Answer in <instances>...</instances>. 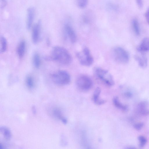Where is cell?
I'll return each instance as SVG.
<instances>
[{"label": "cell", "mask_w": 149, "mask_h": 149, "mask_svg": "<svg viewBox=\"0 0 149 149\" xmlns=\"http://www.w3.org/2000/svg\"><path fill=\"white\" fill-rule=\"evenodd\" d=\"M51 113L54 117L60 120L63 123L66 124L67 123V119L63 116L61 111L58 108H53L52 110Z\"/></svg>", "instance_id": "4fadbf2b"}, {"label": "cell", "mask_w": 149, "mask_h": 149, "mask_svg": "<svg viewBox=\"0 0 149 149\" xmlns=\"http://www.w3.org/2000/svg\"><path fill=\"white\" fill-rule=\"evenodd\" d=\"M26 83L28 88L32 89L34 87V81L31 75L27 76L26 79Z\"/></svg>", "instance_id": "44dd1931"}, {"label": "cell", "mask_w": 149, "mask_h": 149, "mask_svg": "<svg viewBox=\"0 0 149 149\" xmlns=\"http://www.w3.org/2000/svg\"><path fill=\"white\" fill-rule=\"evenodd\" d=\"M33 63L35 67L36 68H38L40 65L41 61L40 56L37 53H36L33 55Z\"/></svg>", "instance_id": "7402d4cb"}, {"label": "cell", "mask_w": 149, "mask_h": 149, "mask_svg": "<svg viewBox=\"0 0 149 149\" xmlns=\"http://www.w3.org/2000/svg\"><path fill=\"white\" fill-rule=\"evenodd\" d=\"M148 103L146 101H142L138 104L137 111L140 114L146 115L149 114V110L147 109Z\"/></svg>", "instance_id": "5bb4252c"}, {"label": "cell", "mask_w": 149, "mask_h": 149, "mask_svg": "<svg viewBox=\"0 0 149 149\" xmlns=\"http://www.w3.org/2000/svg\"><path fill=\"white\" fill-rule=\"evenodd\" d=\"M2 3V7H3L6 5V0H1Z\"/></svg>", "instance_id": "f1b7e54d"}, {"label": "cell", "mask_w": 149, "mask_h": 149, "mask_svg": "<svg viewBox=\"0 0 149 149\" xmlns=\"http://www.w3.org/2000/svg\"><path fill=\"white\" fill-rule=\"evenodd\" d=\"M101 92V89L98 87L95 89L94 92L93 100L94 102L96 104L101 105L104 104L106 102L105 100L100 98V95Z\"/></svg>", "instance_id": "7c38bea8"}, {"label": "cell", "mask_w": 149, "mask_h": 149, "mask_svg": "<svg viewBox=\"0 0 149 149\" xmlns=\"http://www.w3.org/2000/svg\"><path fill=\"white\" fill-rule=\"evenodd\" d=\"M93 72L96 77L107 85L111 86L114 84L113 76L108 70L96 67L94 68Z\"/></svg>", "instance_id": "7a4b0ae2"}, {"label": "cell", "mask_w": 149, "mask_h": 149, "mask_svg": "<svg viewBox=\"0 0 149 149\" xmlns=\"http://www.w3.org/2000/svg\"><path fill=\"white\" fill-rule=\"evenodd\" d=\"M138 140L139 143V146L141 148L143 147L147 142V139L143 136H139L138 137Z\"/></svg>", "instance_id": "cb8c5ba5"}, {"label": "cell", "mask_w": 149, "mask_h": 149, "mask_svg": "<svg viewBox=\"0 0 149 149\" xmlns=\"http://www.w3.org/2000/svg\"><path fill=\"white\" fill-rule=\"evenodd\" d=\"M52 81L55 84L60 85H65L70 83L71 77L69 73L64 70H58L51 75Z\"/></svg>", "instance_id": "3957f363"}, {"label": "cell", "mask_w": 149, "mask_h": 149, "mask_svg": "<svg viewBox=\"0 0 149 149\" xmlns=\"http://www.w3.org/2000/svg\"><path fill=\"white\" fill-rule=\"evenodd\" d=\"M139 52L144 53L149 51V38L145 37L142 40L137 48Z\"/></svg>", "instance_id": "8fae6325"}, {"label": "cell", "mask_w": 149, "mask_h": 149, "mask_svg": "<svg viewBox=\"0 0 149 149\" xmlns=\"http://www.w3.org/2000/svg\"><path fill=\"white\" fill-rule=\"evenodd\" d=\"M0 52L2 53L6 52L7 48V42L6 38L3 36L0 38Z\"/></svg>", "instance_id": "ffe728a7"}, {"label": "cell", "mask_w": 149, "mask_h": 149, "mask_svg": "<svg viewBox=\"0 0 149 149\" xmlns=\"http://www.w3.org/2000/svg\"><path fill=\"white\" fill-rule=\"evenodd\" d=\"M138 6L140 8H141L143 6L142 0H136Z\"/></svg>", "instance_id": "484cf974"}, {"label": "cell", "mask_w": 149, "mask_h": 149, "mask_svg": "<svg viewBox=\"0 0 149 149\" xmlns=\"http://www.w3.org/2000/svg\"><path fill=\"white\" fill-rule=\"evenodd\" d=\"M41 25V21L40 20L34 25L33 28L32 39L33 43L35 44L38 42L39 39Z\"/></svg>", "instance_id": "ba28073f"}, {"label": "cell", "mask_w": 149, "mask_h": 149, "mask_svg": "<svg viewBox=\"0 0 149 149\" xmlns=\"http://www.w3.org/2000/svg\"><path fill=\"white\" fill-rule=\"evenodd\" d=\"M132 24L133 31L135 34L137 36H139L140 30L138 20L136 19H133L132 21Z\"/></svg>", "instance_id": "d6986e66"}, {"label": "cell", "mask_w": 149, "mask_h": 149, "mask_svg": "<svg viewBox=\"0 0 149 149\" xmlns=\"http://www.w3.org/2000/svg\"><path fill=\"white\" fill-rule=\"evenodd\" d=\"M113 54L115 61L121 64L127 63L130 60L128 52L124 48L119 47H115L113 50Z\"/></svg>", "instance_id": "5b68a950"}, {"label": "cell", "mask_w": 149, "mask_h": 149, "mask_svg": "<svg viewBox=\"0 0 149 149\" xmlns=\"http://www.w3.org/2000/svg\"><path fill=\"white\" fill-rule=\"evenodd\" d=\"M140 53L141 55H135L134 58L139 66L142 68H144L147 67L148 64L147 58L144 53Z\"/></svg>", "instance_id": "30bf717a"}, {"label": "cell", "mask_w": 149, "mask_h": 149, "mask_svg": "<svg viewBox=\"0 0 149 149\" xmlns=\"http://www.w3.org/2000/svg\"><path fill=\"white\" fill-rule=\"evenodd\" d=\"M93 14L91 11H87L83 14L81 20L84 23H90L94 19V15Z\"/></svg>", "instance_id": "2e32d148"}, {"label": "cell", "mask_w": 149, "mask_h": 149, "mask_svg": "<svg viewBox=\"0 0 149 149\" xmlns=\"http://www.w3.org/2000/svg\"><path fill=\"white\" fill-rule=\"evenodd\" d=\"M64 29L65 34L69 38L70 42L74 43L77 40V36L75 31L71 25L68 23L64 25Z\"/></svg>", "instance_id": "52a82bcc"}, {"label": "cell", "mask_w": 149, "mask_h": 149, "mask_svg": "<svg viewBox=\"0 0 149 149\" xmlns=\"http://www.w3.org/2000/svg\"><path fill=\"white\" fill-rule=\"evenodd\" d=\"M76 2L77 5L79 8L83 9L87 6L88 0H76Z\"/></svg>", "instance_id": "603a6c76"}, {"label": "cell", "mask_w": 149, "mask_h": 149, "mask_svg": "<svg viewBox=\"0 0 149 149\" xmlns=\"http://www.w3.org/2000/svg\"><path fill=\"white\" fill-rule=\"evenodd\" d=\"M76 55L80 63L84 66H89L93 63V57L87 47H84L81 51L77 53Z\"/></svg>", "instance_id": "277c9868"}, {"label": "cell", "mask_w": 149, "mask_h": 149, "mask_svg": "<svg viewBox=\"0 0 149 149\" xmlns=\"http://www.w3.org/2000/svg\"><path fill=\"white\" fill-rule=\"evenodd\" d=\"M145 17L147 23L149 24V8L145 13Z\"/></svg>", "instance_id": "4316f807"}, {"label": "cell", "mask_w": 149, "mask_h": 149, "mask_svg": "<svg viewBox=\"0 0 149 149\" xmlns=\"http://www.w3.org/2000/svg\"><path fill=\"white\" fill-rule=\"evenodd\" d=\"M0 132L2 133L5 139L7 141L9 140L11 137V132L8 128L5 127H1L0 128Z\"/></svg>", "instance_id": "ac0fdd59"}, {"label": "cell", "mask_w": 149, "mask_h": 149, "mask_svg": "<svg viewBox=\"0 0 149 149\" xmlns=\"http://www.w3.org/2000/svg\"><path fill=\"white\" fill-rule=\"evenodd\" d=\"M26 44L24 40H21L19 43L17 48V52L19 58H21L24 56L25 52Z\"/></svg>", "instance_id": "9a60e30c"}, {"label": "cell", "mask_w": 149, "mask_h": 149, "mask_svg": "<svg viewBox=\"0 0 149 149\" xmlns=\"http://www.w3.org/2000/svg\"><path fill=\"white\" fill-rule=\"evenodd\" d=\"M125 95L127 97H130L132 96V94L129 92H127L124 93Z\"/></svg>", "instance_id": "83f0119b"}, {"label": "cell", "mask_w": 149, "mask_h": 149, "mask_svg": "<svg viewBox=\"0 0 149 149\" xmlns=\"http://www.w3.org/2000/svg\"><path fill=\"white\" fill-rule=\"evenodd\" d=\"M93 83L92 79L88 76L81 75L78 77L76 81V85L78 88L83 91H87L92 87Z\"/></svg>", "instance_id": "8992f818"}, {"label": "cell", "mask_w": 149, "mask_h": 149, "mask_svg": "<svg viewBox=\"0 0 149 149\" xmlns=\"http://www.w3.org/2000/svg\"><path fill=\"white\" fill-rule=\"evenodd\" d=\"M113 102L114 105L118 108L124 111L127 110V107L122 104L119 101L118 97H114L113 99Z\"/></svg>", "instance_id": "e0dca14e"}, {"label": "cell", "mask_w": 149, "mask_h": 149, "mask_svg": "<svg viewBox=\"0 0 149 149\" xmlns=\"http://www.w3.org/2000/svg\"><path fill=\"white\" fill-rule=\"evenodd\" d=\"M144 124L143 123H139L135 124L134 128L137 130H141L143 127Z\"/></svg>", "instance_id": "d4e9b609"}, {"label": "cell", "mask_w": 149, "mask_h": 149, "mask_svg": "<svg viewBox=\"0 0 149 149\" xmlns=\"http://www.w3.org/2000/svg\"><path fill=\"white\" fill-rule=\"evenodd\" d=\"M35 10L34 8H29L27 11L26 27L28 29L31 27L34 18Z\"/></svg>", "instance_id": "9c48e42d"}, {"label": "cell", "mask_w": 149, "mask_h": 149, "mask_svg": "<svg viewBox=\"0 0 149 149\" xmlns=\"http://www.w3.org/2000/svg\"><path fill=\"white\" fill-rule=\"evenodd\" d=\"M51 58L60 64L68 65L72 61V58L68 51L65 48L61 46H56L52 49Z\"/></svg>", "instance_id": "6da1fadb"}]
</instances>
